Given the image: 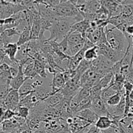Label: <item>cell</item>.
Returning <instances> with one entry per match:
<instances>
[{"label":"cell","instance_id":"obj_12","mask_svg":"<svg viewBox=\"0 0 133 133\" xmlns=\"http://www.w3.org/2000/svg\"><path fill=\"white\" fill-rule=\"evenodd\" d=\"M90 27V22L84 19L81 22L72 24L70 32H77L83 35L87 32Z\"/></svg>","mask_w":133,"mask_h":133},{"label":"cell","instance_id":"obj_35","mask_svg":"<svg viewBox=\"0 0 133 133\" xmlns=\"http://www.w3.org/2000/svg\"><path fill=\"white\" fill-rule=\"evenodd\" d=\"M125 33H127L128 34V35L133 36V25L127 26V28H126L125 32Z\"/></svg>","mask_w":133,"mask_h":133},{"label":"cell","instance_id":"obj_14","mask_svg":"<svg viewBox=\"0 0 133 133\" xmlns=\"http://www.w3.org/2000/svg\"><path fill=\"white\" fill-rule=\"evenodd\" d=\"M114 124V121L109 116H101L95 124L96 127L101 131L110 128Z\"/></svg>","mask_w":133,"mask_h":133},{"label":"cell","instance_id":"obj_22","mask_svg":"<svg viewBox=\"0 0 133 133\" xmlns=\"http://www.w3.org/2000/svg\"><path fill=\"white\" fill-rule=\"evenodd\" d=\"M97 69L96 68V67H94V66H91L88 70H87V71H85V73L82 75L81 78L80 79V82H79L81 86V88L84 85V84H85L90 79H91V78L97 73Z\"/></svg>","mask_w":133,"mask_h":133},{"label":"cell","instance_id":"obj_5","mask_svg":"<svg viewBox=\"0 0 133 133\" xmlns=\"http://www.w3.org/2000/svg\"><path fill=\"white\" fill-rule=\"evenodd\" d=\"M91 97V96H90ZM92 99V106L91 109L98 116H110L106 103L103 101L100 96L91 97Z\"/></svg>","mask_w":133,"mask_h":133},{"label":"cell","instance_id":"obj_38","mask_svg":"<svg viewBox=\"0 0 133 133\" xmlns=\"http://www.w3.org/2000/svg\"><path fill=\"white\" fill-rule=\"evenodd\" d=\"M129 96L130 99H131V101H133V90L131 92V93H130Z\"/></svg>","mask_w":133,"mask_h":133},{"label":"cell","instance_id":"obj_15","mask_svg":"<svg viewBox=\"0 0 133 133\" xmlns=\"http://www.w3.org/2000/svg\"><path fill=\"white\" fill-rule=\"evenodd\" d=\"M31 26L30 25H27L23 29L16 42L18 47L22 46L31 41Z\"/></svg>","mask_w":133,"mask_h":133},{"label":"cell","instance_id":"obj_29","mask_svg":"<svg viewBox=\"0 0 133 133\" xmlns=\"http://www.w3.org/2000/svg\"><path fill=\"white\" fill-rule=\"evenodd\" d=\"M22 31L19 29L18 27H14V28L9 29H6L2 32L4 35L6 36L9 38H12L14 36L16 35H20Z\"/></svg>","mask_w":133,"mask_h":133},{"label":"cell","instance_id":"obj_34","mask_svg":"<svg viewBox=\"0 0 133 133\" xmlns=\"http://www.w3.org/2000/svg\"><path fill=\"white\" fill-rule=\"evenodd\" d=\"M114 79L115 81L117 82H119V83H123L124 84L125 82L126 81V78L123 74H122L121 73H118V74H114Z\"/></svg>","mask_w":133,"mask_h":133},{"label":"cell","instance_id":"obj_13","mask_svg":"<svg viewBox=\"0 0 133 133\" xmlns=\"http://www.w3.org/2000/svg\"><path fill=\"white\" fill-rule=\"evenodd\" d=\"M63 99L64 96L61 92H58V93L55 94L53 96H51L48 99L44 100L43 102L49 107H55L57 105H59Z\"/></svg>","mask_w":133,"mask_h":133},{"label":"cell","instance_id":"obj_25","mask_svg":"<svg viewBox=\"0 0 133 133\" xmlns=\"http://www.w3.org/2000/svg\"><path fill=\"white\" fill-rule=\"evenodd\" d=\"M113 77H114V74L112 72H109L101 78V80L98 83V84L102 88V90L105 89L109 87L112 80Z\"/></svg>","mask_w":133,"mask_h":133},{"label":"cell","instance_id":"obj_32","mask_svg":"<svg viewBox=\"0 0 133 133\" xmlns=\"http://www.w3.org/2000/svg\"><path fill=\"white\" fill-rule=\"evenodd\" d=\"M12 38H9L7 36H5L3 32H1V35H0V44H1V49H4L5 47L7 45H9V44H10L12 42Z\"/></svg>","mask_w":133,"mask_h":133},{"label":"cell","instance_id":"obj_31","mask_svg":"<svg viewBox=\"0 0 133 133\" xmlns=\"http://www.w3.org/2000/svg\"><path fill=\"white\" fill-rule=\"evenodd\" d=\"M16 116H18V112L10 110V109H8L5 112V114H3V116H1V123L5 120H9V119H12V118H14Z\"/></svg>","mask_w":133,"mask_h":133},{"label":"cell","instance_id":"obj_28","mask_svg":"<svg viewBox=\"0 0 133 133\" xmlns=\"http://www.w3.org/2000/svg\"><path fill=\"white\" fill-rule=\"evenodd\" d=\"M133 12V5H123L122 13L120 15L125 19H127L131 16Z\"/></svg>","mask_w":133,"mask_h":133},{"label":"cell","instance_id":"obj_18","mask_svg":"<svg viewBox=\"0 0 133 133\" xmlns=\"http://www.w3.org/2000/svg\"><path fill=\"white\" fill-rule=\"evenodd\" d=\"M18 49H19V47H18V44L16 43H10L9 45H6L4 49H3L6 55L10 59L15 60L17 55V53H18Z\"/></svg>","mask_w":133,"mask_h":133},{"label":"cell","instance_id":"obj_7","mask_svg":"<svg viewBox=\"0 0 133 133\" xmlns=\"http://www.w3.org/2000/svg\"><path fill=\"white\" fill-rule=\"evenodd\" d=\"M92 66L96 67L98 71L102 74H107L108 73L111 72L110 70L114 64L109 61L107 58L104 56L99 55L98 57L92 62Z\"/></svg>","mask_w":133,"mask_h":133},{"label":"cell","instance_id":"obj_24","mask_svg":"<svg viewBox=\"0 0 133 133\" xmlns=\"http://www.w3.org/2000/svg\"><path fill=\"white\" fill-rule=\"evenodd\" d=\"M51 92H49L45 87L42 86V87H39L37 89L35 90L34 94H35L38 98H40L42 101H44V100H45L46 99H48V97H50Z\"/></svg>","mask_w":133,"mask_h":133},{"label":"cell","instance_id":"obj_2","mask_svg":"<svg viewBox=\"0 0 133 133\" xmlns=\"http://www.w3.org/2000/svg\"><path fill=\"white\" fill-rule=\"evenodd\" d=\"M72 24H70L66 19H62L54 22L51 27L48 29L50 32V36L48 39V41L61 40L67 37L70 33Z\"/></svg>","mask_w":133,"mask_h":133},{"label":"cell","instance_id":"obj_16","mask_svg":"<svg viewBox=\"0 0 133 133\" xmlns=\"http://www.w3.org/2000/svg\"><path fill=\"white\" fill-rule=\"evenodd\" d=\"M35 90L32 87V83H30L29 81H26L23 85L21 87L18 92H19V96H20V100L25 98L29 95L33 94L35 92Z\"/></svg>","mask_w":133,"mask_h":133},{"label":"cell","instance_id":"obj_11","mask_svg":"<svg viewBox=\"0 0 133 133\" xmlns=\"http://www.w3.org/2000/svg\"><path fill=\"white\" fill-rule=\"evenodd\" d=\"M125 53L119 51L114 50L112 49L111 48H108L107 50L105 51L104 55L103 56L107 58L109 61H111L114 64L119 62V61L122 59L124 57Z\"/></svg>","mask_w":133,"mask_h":133},{"label":"cell","instance_id":"obj_3","mask_svg":"<svg viewBox=\"0 0 133 133\" xmlns=\"http://www.w3.org/2000/svg\"><path fill=\"white\" fill-rule=\"evenodd\" d=\"M22 1H0V16L1 19L10 18L12 16L26 10L25 7L21 4Z\"/></svg>","mask_w":133,"mask_h":133},{"label":"cell","instance_id":"obj_19","mask_svg":"<svg viewBox=\"0 0 133 133\" xmlns=\"http://www.w3.org/2000/svg\"><path fill=\"white\" fill-rule=\"evenodd\" d=\"M46 64L38 60L34 59V69L38 75L42 78H46L47 74L45 72Z\"/></svg>","mask_w":133,"mask_h":133},{"label":"cell","instance_id":"obj_9","mask_svg":"<svg viewBox=\"0 0 133 133\" xmlns=\"http://www.w3.org/2000/svg\"><path fill=\"white\" fill-rule=\"evenodd\" d=\"M29 78L26 77L24 75L23 72V66L22 65L19 66V72L17 75L16 77L12 78L10 81V86L12 90H19V88H21L22 85L29 80Z\"/></svg>","mask_w":133,"mask_h":133},{"label":"cell","instance_id":"obj_40","mask_svg":"<svg viewBox=\"0 0 133 133\" xmlns=\"http://www.w3.org/2000/svg\"><path fill=\"white\" fill-rule=\"evenodd\" d=\"M132 127H133V120H132Z\"/></svg>","mask_w":133,"mask_h":133},{"label":"cell","instance_id":"obj_30","mask_svg":"<svg viewBox=\"0 0 133 133\" xmlns=\"http://www.w3.org/2000/svg\"><path fill=\"white\" fill-rule=\"evenodd\" d=\"M16 112H18V116H19L21 118H23L24 119H27L29 115L30 110L29 109H28L27 107L19 105V107H18Z\"/></svg>","mask_w":133,"mask_h":133},{"label":"cell","instance_id":"obj_20","mask_svg":"<svg viewBox=\"0 0 133 133\" xmlns=\"http://www.w3.org/2000/svg\"><path fill=\"white\" fill-rule=\"evenodd\" d=\"M91 106H92V99H91L90 96L89 97L84 99L79 103L77 107L74 110V117L75 116L77 113L79 112L83 111V110H86V109H91Z\"/></svg>","mask_w":133,"mask_h":133},{"label":"cell","instance_id":"obj_41","mask_svg":"<svg viewBox=\"0 0 133 133\" xmlns=\"http://www.w3.org/2000/svg\"><path fill=\"white\" fill-rule=\"evenodd\" d=\"M53 133H57L56 132H53Z\"/></svg>","mask_w":133,"mask_h":133},{"label":"cell","instance_id":"obj_10","mask_svg":"<svg viewBox=\"0 0 133 133\" xmlns=\"http://www.w3.org/2000/svg\"><path fill=\"white\" fill-rule=\"evenodd\" d=\"M75 116L81 117V118L86 119L87 122H89L92 125L96 124V122L98 120L99 118L91 109H86L83 111L79 112L75 114Z\"/></svg>","mask_w":133,"mask_h":133},{"label":"cell","instance_id":"obj_4","mask_svg":"<svg viewBox=\"0 0 133 133\" xmlns=\"http://www.w3.org/2000/svg\"><path fill=\"white\" fill-rule=\"evenodd\" d=\"M53 12L60 19H65L67 17L75 18L79 14V11L71 1H61L59 5L52 8Z\"/></svg>","mask_w":133,"mask_h":133},{"label":"cell","instance_id":"obj_8","mask_svg":"<svg viewBox=\"0 0 133 133\" xmlns=\"http://www.w3.org/2000/svg\"><path fill=\"white\" fill-rule=\"evenodd\" d=\"M66 84V81L64 75V73L57 71L55 74H53V80L49 84L51 87L52 89L51 96H53L60 92Z\"/></svg>","mask_w":133,"mask_h":133},{"label":"cell","instance_id":"obj_6","mask_svg":"<svg viewBox=\"0 0 133 133\" xmlns=\"http://www.w3.org/2000/svg\"><path fill=\"white\" fill-rule=\"evenodd\" d=\"M1 103L5 104L8 109L16 112L20 103V96L18 90H12L3 100H1Z\"/></svg>","mask_w":133,"mask_h":133},{"label":"cell","instance_id":"obj_17","mask_svg":"<svg viewBox=\"0 0 133 133\" xmlns=\"http://www.w3.org/2000/svg\"><path fill=\"white\" fill-rule=\"evenodd\" d=\"M85 39L83 37L81 34L77 32H70L68 37V49L75 46L77 44H79Z\"/></svg>","mask_w":133,"mask_h":133},{"label":"cell","instance_id":"obj_39","mask_svg":"<svg viewBox=\"0 0 133 133\" xmlns=\"http://www.w3.org/2000/svg\"><path fill=\"white\" fill-rule=\"evenodd\" d=\"M132 56H133V36H132Z\"/></svg>","mask_w":133,"mask_h":133},{"label":"cell","instance_id":"obj_21","mask_svg":"<svg viewBox=\"0 0 133 133\" xmlns=\"http://www.w3.org/2000/svg\"><path fill=\"white\" fill-rule=\"evenodd\" d=\"M124 94H125V91L123 89L122 92H118L115 95L112 96L108 100L107 102L106 103L107 106L110 107H116L120 103L121 100H122V97Z\"/></svg>","mask_w":133,"mask_h":133},{"label":"cell","instance_id":"obj_36","mask_svg":"<svg viewBox=\"0 0 133 133\" xmlns=\"http://www.w3.org/2000/svg\"><path fill=\"white\" fill-rule=\"evenodd\" d=\"M57 133H72L70 131V130L69 129V127L67 129H61L58 131L57 132H56Z\"/></svg>","mask_w":133,"mask_h":133},{"label":"cell","instance_id":"obj_33","mask_svg":"<svg viewBox=\"0 0 133 133\" xmlns=\"http://www.w3.org/2000/svg\"><path fill=\"white\" fill-rule=\"evenodd\" d=\"M124 88L125 91V94L129 96L130 93L133 90V84L131 82L125 81L124 83Z\"/></svg>","mask_w":133,"mask_h":133},{"label":"cell","instance_id":"obj_1","mask_svg":"<svg viewBox=\"0 0 133 133\" xmlns=\"http://www.w3.org/2000/svg\"><path fill=\"white\" fill-rule=\"evenodd\" d=\"M105 31L108 43L110 48L114 50L125 53L127 50V48H125V43L126 42H127V41L124 34L115 27L110 29H108V27H106Z\"/></svg>","mask_w":133,"mask_h":133},{"label":"cell","instance_id":"obj_27","mask_svg":"<svg viewBox=\"0 0 133 133\" xmlns=\"http://www.w3.org/2000/svg\"><path fill=\"white\" fill-rule=\"evenodd\" d=\"M117 93V92H116L115 90L112 89L111 88H107L105 89L102 90L101 92V97L103 99V101L106 103L107 102L108 100L109 99V98L112 97V96L115 95Z\"/></svg>","mask_w":133,"mask_h":133},{"label":"cell","instance_id":"obj_23","mask_svg":"<svg viewBox=\"0 0 133 133\" xmlns=\"http://www.w3.org/2000/svg\"><path fill=\"white\" fill-rule=\"evenodd\" d=\"M40 21L34 22L31 29V40H38L39 38L41 26Z\"/></svg>","mask_w":133,"mask_h":133},{"label":"cell","instance_id":"obj_37","mask_svg":"<svg viewBox=\"0 0 133 133\" xmlns=\"http://www.w3.org/2000/svg\"><path fill=\"white\" fill-rule=\"evenodd\" d=\"M118 129H119V133H128L127 132V131L125 129L124 127H123L122 125H121L119 123V128Z\"/></svg>","mask_w":133,"mask_h":133},{"label":"cell","instance_id":"obj_26","mask_svg":"<svg viewBox=\"0 0 133 133\" xmlns=\"http://www.w3.org/2000/svg\"><path fill=\"white\" fill-rule=\"evenodd\" d=\"M99 55L98 51H97V47L94 46V48L88 49L84 53V59L89 62H92L94 61Z\"/></svg>","mask_w":133,"mask_h":133}]
</instances>
